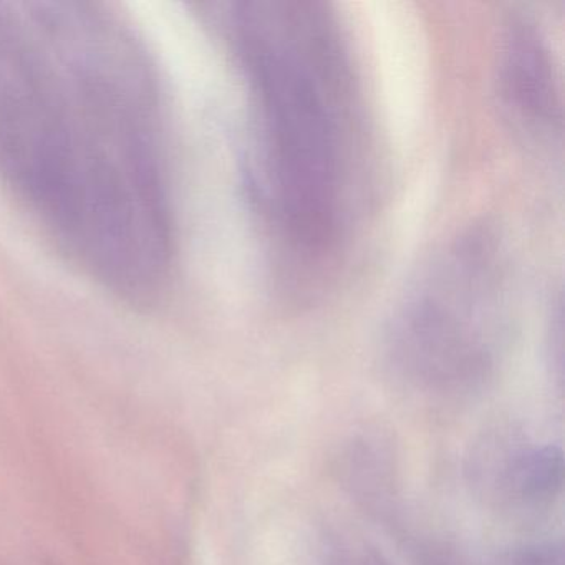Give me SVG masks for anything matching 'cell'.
Segmentation results:
<instances>
[{
	"label": "cell",
	"mask_w": 565,
	"mask_h": 565,
	"mask_svg": "<svg viewBox=\"0 0 565 565\" xmlns=\"http://www.w3.org/2000/svg\"><path fill=\"white\" fill-rule=\"evenodd\" d=\"M231 42L253 97L264 193L294 246L323 253L342 226L353 88L339 21L303 0L241 2Z\"/></svg>",
	"instance_id": "obj_2"
},
{
	"label": "cell",
	"mask_w": 565,
	"mask_h": 565,
	"mask_svg": "<svg viewBox=\"0 0 565 565\" xmlns=\"http://www.w3.org/2000/svg\"><path fill=\"white\" fill-rule=\"evenodd\" d=\"M505 565H564L561 545H527L508 555Z\"/></svg>",
	"instance_id": "obj_6"
},
{
	"label": "cell",
	"mask_w": 565,
	"mask_h": 565,
	"mask_svg": "<svg viewBox=\"0 0 565 565\" xmlns=\"http://www.w3.org/2000/svg\"><path fill=\"white\" fill-rule=\"evenodd\" d=\"M499 94L518 127L539 138L561 134L562 98L554 55L534 21L514 18L499 51Z\"/></svg>",
	"instance_id": "obj_5"
},
{
	"label": "cell",
	"mask_w": 565,
	"mask_h": 565,
	"mask_svg": "<svg viewBox=\"0 0 565 565\" xmlns=\"http://www.w3.org/2000/svg\"><path fill=\"white\" fill-rule=\"evenodd\" d=\"M482 498L504 508H539L561 492L564 458L551 443H535L518 429H494L476 445L469 466Z\"/></svg>",
	"instance_id": "obj_4"
},
{
	"label": "cell",
	"mask_w": 565,
	"mask_h": 565,
	"mask_svg": "<svg viewBox=\"0 0 565 565\" xmlns=\"http://www.w3.org/2000/svg\"><path fill=\"white\" fill-rule=\"evenodd\" d=\"M508 270L494 233L469 227L419 267L395 307L386 352L416 392L458 398L484 388L508 337Z\"/></svg>",
	"instance_id": "obj_3"
},
{
	"label": "cell",
	"mask_w": 565,
	"mask_h": 565,
	"mask_svg": "<svg viewBox=\"0 0 565 565\" xmlns=\"http://www.w3.org/2000/svg\"><path fill=\"white\" fill-rule=\"evenodd\" d=\"M153 72L107 9L0 2V174L115 292L150 299L173 253Z\"/></svg>",
	"instance_id": "obj_1"
}]
</instances>
